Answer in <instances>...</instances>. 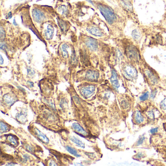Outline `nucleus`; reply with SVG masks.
I'll return each mask as SVG.
<instances>
[{"label":"nucleus","mask_w":166,"mask_h":166,"mask_svg":"<svg viewBox=\"0 0 166 166\" xmlns=\"http://www.w3.org/2000/svg\"><path fill=\"white\" fill-rule=\"evenodd\" d=\"M141 73L143 76L145 81L151 88L156 89L160 84V76L156 70L147 63L144 59L141 64L139 66Z\"/></svg>","instance_id":"nucleus-4"},{"label":"nucleus","mask_w":166,"mask_h":166,"mask_svg":"<svg viewBox=\"0 0 166 166\" xmlns=\"http://www.w3.org/2000/svg\"><path fill=\"white\" fill-rule=\"evenodd\" d=\"M32 16L34 20L37 23H41L44 21L45 16L44 13L38 8H34L32 11Z\"/></svg>","instance_id":"nucleus-12"},{"label":"nucleus","mask_w":166,"mask_h":166,"mask_svg":"<svg viewBox=\"0 0 166 166\" xmlns=\"http://www.w3.org/2000/svg\"><path fill=\"white\" fill-rule=\"evenodd\" d=\"M149 92H146L142 94L139 98L141 101H145L149 98Z\"/></svg>","instance_id":"nucleus-28"},{"label":"nucleus","mask_w":166,"mask_h":166,"mask_svg":"<svg viewBox=\"0 0 166 166\" xmlns=\"http://www.w3.org/2000/svg\"><path fill=\"white\" fill-rule=\"evenodd\" d=\"M28 75L29 76H33L34 74H35V72H34V71L32 70V69L30 68H28Z\"/></svg>","instance_id":"nucleus-32"},{"label":"nucleus","mask_w":166,"mask_h":166,"mask_svg":"<svg viewBox=\"0 0 166 166\" xmlns=\"http://www.w3.org/2000/svg\"><path fill=\"white\" fill-rule=\"evenodd\" d=\"M142 156H143V154L141 153V152H140L139 154H138V158L140 157H142Z\"/></svg>","instance_id":"nucleus-43"},{"label":"nucleus","mask_w":166,"mask_h":166,"mask_svg":"<svg viewBox=\"0 0 166 166\" xmlns=\"http://www.w3.org/2000/svg\"><path fill=\"white\" fill-rule=\"evenodd\" d=\"M15 165V164L13 163H8V164L6 165V166H14Z\"/></svg>","instance_id":"nucleus-41"},{"label":"nucleus","mask_w":166,"mask_h":166,"mask_svg":"<svg viewBox=\"0 0 166 166\" xmlns=\"http://www.w3.org/2000/svg\"><path fill=\"white\" fill-rule=\"evenodd\" d=\"M69 48V46L67 44H63L61 47V53L63 57L66 59L68 58L69 53L68 49Z\"/></svg>","instance_id":"nucleus-24"},{"label":"nucleus","mask_w":166,"mask_h":166,"mask_svg":"<svg viewBox=\"0 0 166 166\" xmlns=\"http://www.w3.org/2000/svg\"><path fill=\"white\" fill-rule=\"evenodd\" d=\"M157 93V90L156 89H154V90H152V91L151 93V98H154L156 96V94Z\"/></svg>","instance_id":"nucleus-34"},{"label":"nucleus","mask_w":166,"mask_h":166,"mask_svg":"<svg viewBox=\"0 0 166 166\" xmlns=\"http://www.w3.org/2000/svg\"><path fill=\"white\" fill-rule=\"evenodd\" d=\"M126 15L129 21H132L136 25H141L138 16L134 9V0H111Z\"/></svg>","instance_id":"nucleus-5"},{"label":"nucleus","mask_w":166,"mask_h":166,"mask_svg":"<svg viewBox=\"0 0 166 166\" xmlns=\"http://www.w3.org/2000/svg\"><path fill=\"white\" fill-rule=\"evenodd\" d=\"M136 26V28H134L132 32L131 37L134 43L140 48L142 51V44H143V47L146 46L148 36L155 29V28L153 25L150 26L141 24Z\"/></svg>","instance_id":"nucleus-3"},{"label":"nucleus","mask_w":166,"mask_h":166,"mask_svg":"<svg viewBox=\"0 0 166 166\" xmlns=\"http://www.w3.org/2000/svg\"><path fill=\"white\" fill-rule=\"evenodd\" d=\"M5 36H6V33H5V30L3 28L1 27V40H3Z\"/></svg>","instance_id":"nucleus-33"},{"label":"nucleus","mask_w":166,"mask_h":166,"mask_svg":"<svg viewBox=\"0 0 166 166\" xmlns=\"http://www.w3.org/2000/svg\"><path fill=\"white\" fill-rule=\"evenodd\" d=\"M100 74L99 72L95 70H88L85 75L86 79L92 82H96L99 78Z\"/></svg>","instance_id":"nucleus-13"},{"label":"nucleus","mask_w":166,"mask_h":166,"mask_svg":"<svg viewBox=\"0 0 166 166\" xmlns=\"http://www.w3.org/2000/svg\"><path fill=\"white\" fill-rule=\"evenodd\" d=\"M49 166H57L56 163L53 160H51L50 163H49Z\"/></svg>","instance_id":"nucleus-36"},{"label":"nucleus","mask_w":166,"mask_h":166,"mask_svg":"<svg viewBox=\"0 0 166 166\" xmlns=\"http://www.w3.org/2000/svg\"><path fill=\"white\" fill-rule=\"evenodd\" d=\"M72 127L73 129L74 130L76 133H78L79 134H81V135H82V136H87V132L78 123H75L73 124Z\"/></svg>","instance_id":"nucleus-18"},{"label":"nucleus","mask_w":166,"mask_h":166,"mask_svg":"<svg viewBox=\"0 0 166 166\" xmlns=\"http://www.w3.org/2000/svg\"><path fill=\"white\" fill-rule=\"evenodd\" d=\"M110 82L112 87L114 90H116V91L118 90V89L121 86V84L119 82V76L114 67L112 69Z\"/></svg>","instance_id":"nucleus-9"},{"label":"nucleus","mask_w":166,"mask_h":166,"mask_svg":"<svg viewBox=\"0 0 166 166\" xmlns=\"http://www.w3.org/2000/svg\"><path fill=\"white\" fill-rule=\"evenodd\" d=\"M160 107L162 110H166V98L162 101Z\"/></svg>","instance_id":"nucleus-31"},{"label":"nucleus","mask_w":166,"mask_h":166,"mask_svg":"<svg viewBox=\"0 0 166 166\" xmlns=\"http://www.w3.org/2000/svg\"><path fill=\"white\" fill-rule=\"evenodd\" d=\"M23 157H24V160H25L26 161H27L28 160V159H30V156H29V155H28L27 154H25L24 156H23Z\"/></svg>","instance_id":"nucleus-37"},{"label":"nucleus","mask_w":166,"mask_h":166,"mask_svg":"<svg viewBox=\"0 0 166 166\" xmlns=\"http://www.w3.org/2000/svg\"><path fill=\"white\" fill-rule=\"evenodd\" d=\"M134 119L136 123L137 124H140L143 122L144 118L140 112L136 111L134 114Z\"/></svg>","instance_id":"nucleus-19"},{"label":"nucleus","mask_w":166,"mask_h":166,"mask_svg":"<svg viewBox=\"0 0 166 166\" xmlns=\"http://www.w3.org/2000/svg\"><path fill=\"white\" fill-rule=\"evenodd\" d=\"M1 133H4L8 131V127L7 125H6L2 121H1Z\"/></svg>","instance_id":"nucleus-27"},{"label":"nucleus","mask_w":166,"mask_h":166,"mask_svg":"<svg viewBox=\"0 0 166 166\" xmlns=\"http://www.w3.org/2000/svg\"><path fill=\"white\" fill-rule=\"evenodd\" d=\"M147 116L150 121H154L156 117V113L154 110H149L147 111L146 114Z\"/></svg>","instance_id":"nucleus-26"},{"label":"nucleus","mask_w":166,"mask_h":166,"mask_svg":"<svg viewBox=\"0 0 166 166\" xmlns=\"http://www.w3.org/2000/svg\"><path fill=\"white\" fill-rule=\"evenodd\" d=\"M70 139L71 141L73 142L74 143L76 144L77 146L83 148V149L85 148V146L84 143L81 141V140H79V139L76 138V137L72 136H71L70 137Z\"/></svg>","instance_id":"nucleus-20"},{"label":"nucleus","mask_w":166,"mask_h":166,"mask_svg":"<svg viewBox=\"0 0 166 166\" xmlns=\"http://www.w3.org/2000/svg\"><path fill=\"white\" fill-rule=\"evenodd\" d=\"M158 128H152V129L150 130V133L152 134H154L155 133H157L158 132Z\"/></svg>","instance_id":"nucleus-35"},{"label":"nucleus","mask_w":166,"mask_h":166,"mask_svg":"<svg viewBox=\"0 0 166 166\" xmlns=\"http://www.w3.org/2000/svg\"><path fill=\"white\" fill-rule=\"evenodd\" d=\"M121 72L125 79L134 82L138 78V71L136 66L125 61L121 65Z\"/></svg>","instance_id":"nucleus-6"},{"label":"nucleus","mask_w":166,"mask_h":166,"mask_svg":"<svg viewBox=\"0 0 166 166\" xmlns=\"http://www.w3.org/2000/svg\"><path fill=\"white\" fill-rule=\"evenodd\" d=\"M34 133H35V135L37 136V137L41 141L46 144L49 143V139L48 138L37 128L34 129Z\"/></svg>","instance_id":"nucleus-16"},{"label":"nucleus","mask_w":166,"mask_h":166,"mask_svg":"<svg viewBox=\"0 0 166 166\" xmlns=\"http://www.w3.org/2000/svg\"><path fill=\"white\" fill-rule=\"evenodd\" d=\"M145 137L143 136H140L138 140L137 141V146H139V145H141V144H142V143H143L144 141L145 140Z\"/></svg>","instance_id":"nucleus-29"},{"label":"nucleus","mask_w":166,"mask_h":166,"mask_svg":"<svg viewBox=\"0 0 166 166\" xmlns=\"http://www.w3.org/2000/svg\"><path fill=\"white\" fill-rule=\"evenodd\" d=\"M112 40L115 45L118 46L122 50L126 61L139 67L144 60L142 51L134 43L131 36L125 35L121 38L113 39Z\"/></svg>","instance_id":"nucleus-2"},{"label":"nucleus","mask_w":166,"mask_h":166,"mask_svg":"<svg viewBox=\"0 0 166 166\" xmlns=\"http://www.w3.org/2000/svg\"><path fill=\"white\" fill-rule=\"evenodd\" d=\"M16 98L13 94H6L3 96L4 102L8 105L11 106L16 102Z\"/></svg>","instance_id":"nucleus-17"},{"label":"nucleus","mask_w":166,"mask_h":166,"mask_svg":"<svg viewBox=\"0 0 166 166\" xmlns=\"http://www.w3.org/2000/svg\"><path fill=\"white\" fill-rule=\"evenodd\" d=\"M28 83L29 86H30V87H34V83L33 82H31V81H28Z\"/></svg>","instance_id":"nucleus-39"},{"label":"nucleus","mask_w":166,"mask_h":166,"mask_svg":"<svg viewBox=\"0 0 166 166\" xmlns=\"http://www.w3.org/2000/svg\"><path fill=\"white\" fill-rule=\"evenodd\" d=\"M96 90V87L94 85H88L82 87L80 90V93L82 96L85 98H88L93 96Z\"/></svg>","instance_id":"nucleus-10"},{"label":"nucleus","mask_w":166,"mask_h":166,"mask_svg":"<svg viewBox=\"0 0 166 166\" xmlns=\"http://www.w3.org/2000/svg\"><path fill=\"white\" fill-rule=\"evenodd\" d=\"M165 85H166V79L165 80Z\"/></svg>","instance_id":"nucleus-45"},{"label":"nucleus","mask_w":166,"mask_h":166,"mask_svg":"<svg viewBox=\"0 0 166 166\" xmlns=\"http://www.w3.org/2000/svg\"><path fill=\"white\" fill-rule=\"evenodd\" d=\"M66 149L69 153L72 154L76 157H81V155L78 154L77 151H76V149H75L74 148H72L71 147L69 146H67L66 147Z\"/></svg>","instance_id":"nucleus-25"},{"label":"nucleus","mask_w":166,"mask_h":166,"mask_svg":"<svg viewBox=\"0 0 166 166\" xmlns=\"http://www.w3.org/2000/svg\"><path fill=\"white\" fill-rule=\"evenodd\" d=\"M7 140L9 143L14 146H17L18 145V141L16 137L12 135H9L7 137Z\"/></svg>","instance_id":"nucleus-22"},{"label":"nucleus","mask_w":166,"mask_h":166,"mask_svg":"<svg viewBox=\"0 0 166 166\" xmlns=\"http://www.w3.org/2000/svg\"><path fill=\"white\" fill-rule=\"evenodd\" d=\"M74 165H75V166H83V165L81 164L80 163H74Z\"/></svg>","instance_id":"nucleus-42"},{"label":"nucleus","mask_w":166,"mask_h":166,"mask_svg":"<svg viewBox=\"0 0 166 166\" xmlns=\"http://www.w3.org/2000/svg\"><path fill=\"white\" fill-rule=\"evenodd\" d=\"M121 106L122 107V108L124 109H126L129 106V104L128 102H127L126 101L123 100L121 101Z\"/></svg>","instance_id":"nucleus-30"},{"label":"nucleus","mask_w":166,"mask_h":166,"mask_svg":"<svg viewBox=\"0 0 166 166\" xmlns=\"http://www.w3.org/2000/svg\"><path fill=\"white\" fill-rule=\"evenodd\" d=\"M84 42L86 46L93 51L98 50L99 46L101 44V43H100L98 41L91 37H86L84 39Z\"/></svg>","instance_id":"nucleus-8"},{"label":"nucleus","mask_w":166,"mask_h":166,"mask_svg":"<svg viewBox=\"0 0 166 166\" xmlns=\"http://www.w3.org/2000/svg\"><path fill=\"white\" fill-rule=\"evenodd\" d=\"M16 118L21 123H25L28 120V113L25 109L21 110L16 115Z\"/></svg>","instance_id":"nucleus-15"},{"label":"nucleus","mask_w":166,"mask_h":166,"mask_svg":"<svg viewBox=\"0 0 166 166\" xmlns=\"http://www.w3.org/2000/svg\"><path fill=\"white\" fill-rule=\"evenodd\" d=\"M26 149H28V151L32 152V149H31V148L29 146H26Z\"/></svg>","instance_id":"nucleus-40"},{"label":"nucleus","mask_w":166,"mask_h":166,"mask_svg":"<svg viewBox=\"0 0 166 166\" xmlns=\"http://www.w3.org/2000/svg\"><path fill=\"white\" fill-rule=\"evenodd\" d=\"M96 5L105 19L112 39L125 36L124 30L129 21L125 13L114 3L111 5L103 0L98 1Z\"/></svg>","instance_id":"nucleus-1"},{"label":"nucleus","mask_w":166,"mask_h":166,"mask_svg":"<svg viewBox=\"0 0 166 166\" xmlns=\"http://www.w3.org/2000/svg\"><path fill=\"white\" fill-rule=\"evenodd\" d=\"M58 23L60 28L63 32H65L68 29V25L65 21L61 19L58 20Z\"/></svg>","instance_id":"nucleus-21"},{"label":"nucleus","mask_w":166,"mask_h":166,"mask_svg":"<svg viewBox=\"0 0 166 166\" xmlns=\"http://www.w3.org/2000/svg\"><path fill=\"white\" fill-rule=\"evenodd\" d=\"M165 43V39L163 37V33L155 28L148 36L146 47H157L159 46L164 47Z\"/></svg>","instance_id":"nucleus-7"},{"label":"nucleus","mask_w":166,"mask_h":166,"mask_svg":"<svg viewBox=\"0 0 166 166\" xmlns=\"http://www.w3.org/2000/svg\"><path fill=\"white\" fill-rule=\"evenodd\" d=\"M153 26L157 30L161 31L163 33H166V9L161 19L157 23L153 25Z\"/></svg>","instance_id":"nucleus-11"},{"label":"nucleus","mask_w":166,"mask_h":166,"mask_svg":"<svg viewBox=\"0 0 166 166\" xmlns=\"http://www.w3.org/2000/svg\"><path fill=\"white\" fill-rule=\"evenodd\" d=\"M0 62H1V65L3 63V58L2 57V55H1V56H0Z\"/></svg>","instance_id":"nucleus-38"},{"label":"nucleus","mask_w":166,"mask_h":166,"mask_svg":"<svg viewBox=\"0 0 166 166\" xmlns=\"http://www.w3.org/2000/svg\"><path fill=\"white\" fill-rule=\"evenodd\" d=\"M58 12L63 15H66L68 13V9L65 5H61L58 8Z\"/></svg>","instance_id":"nucleus-23"},{"label":"nucleus","mask_w":166,"mask_h":166,"mask_svg":"<svg viewBox=\"0 0 166 166\" xmlns=\"http://www.w3.org/2000/svg\"><path fill=\"white\" fill-rule=\"evenodd\" d=\"M54 28L52 25L48 24L44 28V36L47 40H50L53 37Z\"/></svg>","instance_id":"nucleus-14"},{"label":"nucleus","mask_w":166,"mask_h":166,"mask_svg":"<svg viewBox=\"0 0 166 166\" xmlns=\"http://www.w3.org/2000/svg\"><path fill=\"white\" fill-rule=\"evenodd\" d=\"M164 47H165L166 49V39H165V46Z\"/></svg>","instance_id":"nucleus-44"}]
</instances>
